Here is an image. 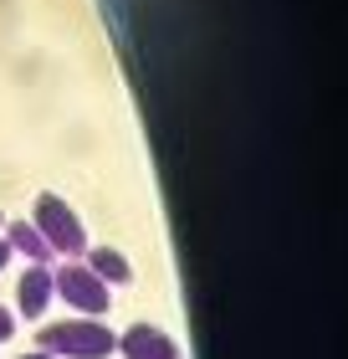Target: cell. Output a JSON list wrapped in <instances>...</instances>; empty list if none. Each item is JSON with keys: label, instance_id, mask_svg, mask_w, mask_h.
<instances>
[{"label": "cell", "instance_id": "cell-1", "mask_svg": "<svg viewBox=\"0 0 348 359\" xmlns=\"http://www.w3.org/2000/svg\"><path fill=\"white\" fill-rule=\"evenodd\" d=\"M118 349V339H113L103 323L92 318H72V323H52V329H41V354H67V359H103Z\"/></svg>", "mask_w": 348, "mask_h": 359}, {"label": "cell", "instance_id": "cell-2", "mask_svg": "<svg viewBox=\"0 0 348 359\" xmlns=\"http://www.w3.org/2000/svg\"><path fill=\"white\" fill-rule=\"evenodd\" d=\"M41 231V241L52 252H62V257H77V252H88V231H82V221L72 216V205L62 201V195H36V221H31Z\"/></svg>", "mask_w": 348, "mask_h": 359}, {"label": "cell", "instance_id": "cell-3", "mask_svg": "<svg viewBox=\"0 0 348 359\" xmlns=\"http://www.w3.org/2000/svg\"><path fill=\"white\" fill-rule=\"evenodd\" d=\"M52 283H57V292L67 298L72 308H82V313H108V283L103 277H92L88 267H77V262H67L62 272H52Z\"/></svg>", "mask_w": 348, "mask_h": 359}, {"label": "cell", "instance_id": "cell-4", "mask_svg": "<svg viewBox=\"0 0 348 359\" xmlns=\"http://www.w3.org/2000/svg\"><path fill=\"white\" fill-rule=\"evenodd\" d=\"M118 349H123L128 359H179L174 339L164 334V329H154V323H134V329L118 339Z\"/></svg>", "mask_w": 348, "mask_h": 359}, {"label": "cell", "instance_id": "cell-5", "mask_svg": "<svg viewBox=\"0 0 348 359\" xmlns=\"http://www.w3.org/2000/svg\"><path fill=\"white\" fill-rule=\"evenodd\" d=\"M57 298V283H52V272H46L41 262L31 267L21 277V287H15V303H21V318H41L46 313V303Z\"/></svg>", "mask_w": 348, "mask_h": 359}, {"label": "cell", "instance_id": "cell-6", "mask_svg": "<svg viewBox=\"0 0 348 359\" xmlns=\"http://www.w3.org/2000/svg\"><path fill=\"white\" fill-rule=\"evenodd\" d=\"M6 241H11V252L31 257V262H46V257H52V247L41 241V231H36L31 221H15V226H6Z\"/></svg>", "mask_w": 348, "mask_h": 359}, {"label": "cell", "instance_id": "cell-7", "mask_svg": "<svg viewBox=\"0 0 348 359\" xmlns=\"http://www.w3.org/2000/svg\"><path fill=\"white\" fill-rule=\"evenodd\" d=\"M92 277H103V283H128L134 277V267L123 262V252H113V247H103V252H92V267H88Z\"/></svg>", "mask_w": 348, "mask_h": 359}, {"label": "cell", "instance_id": "cell-8", "mask_svg": "<svg viewBox=\"0 0 348 359\" xmlns=\"http://www.w3.org/2000/svg\"><path fill=\"white\" fill-rule=\"evenodd\" d=\"M11 334H15V318L6 313V308H0V339H11Z\"/></svg>", "mask_w": 348, "mask_h": 359}, {"label": "cell", "instance_id": "cell-9", "mask_svg": "<svg viewBox=\"0 0 348 359\" xmlns=\"http://www.w3.org/2000/svg\"><path fill=\"white\" fill-rule=\"evenodd\" d=\"M6 262H11V241L0 236V267H6Z\"/></svg>", "mask_w": 348, "mask_h": 359}, {"label": "cell", "instance_id": "cell-10", "mask_svg": "<svg viewBox=\"0 0 348 359\" xmlns=\"http://www.w3.org/2000/svg\"><path fill=\"white\" fill-rule=\"evenodd\" d=\"M21 359H57V354H21Z\"/></svg>", "mask_w": 348, "mask_h": 359}]
</instances>
